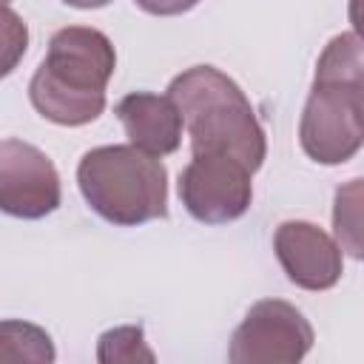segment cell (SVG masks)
Instances as JSON below:
<instances>
[{
    "mask_svg": "<svg viewBox=\"0 0 364 364\" xmlns=\"http://www.w3.org/2000/svg\"><path fill=\"white\" fill-rule=\"evenodd\" d=\"M313 327L304 313L284 299L256 301L230 336L233 364H296L313 347Z\"/></svg>",
    "mask_w": 364,
    "mask_h": 364,
    "instance_id": "obj_5",
    "label": "cell"
},
{
    "mask_svg": "<svg viewBox=\"0 0 364 364\" xmlns=\"http://www.w3.org/2000/svg\"><path fill=\"white\" fill-rule=\"evenodd\" d=\"M273 250L284 276L301 290H330L344 273L338 242L313 222L287 219L273 233Z\"/></svg>",
    "mask_w": 364,
    "mask_h": 364,
    "instance_id": "obj_8",
    "label": "cell"
},
{
    "mask_svg": "<svg viewBox=\"0 0 364 364\" xmlns=\"http://www.w3.org/2000/svg\"><path fill=\"white\" fill-rule=\"evenodd\" d=\"M301 151L318 165H344L364 142V80H313L301 119Z\"/></svg>",
    "mask_w": 364,
    "mask_h": 364,
    "instance_id": "obj_4",
    "label": "cell"
},
{
    "mask_svg": "<svg viewBox=\"0 0 364 364\" xmlns=\"http://www.w3.org/2000/svg\"><path fill=\"white\" fill-rule=\"evenodd\" d=\"M63 3H68V6H74V9H102V6H108L111 0H63Z\"/></svg>",
    "mask_w": 364,
    "mask_h": 364,
    "instance_id": "obj_15",
    "label": "cell"
},
{
    "mask_svg": "<svg viewBox=\"0 0 364 364\" xmlns=\"http://www.w3.org/2000/svg\"><path fill=\"white\" fill-rule=\"evenodd\" d=\"M168 97L182 114L193 154H228L250 171L267 156L264 128L245 91L213 65H193L176 74Z\"/></svg>",
    "mask_w": 364,
    "mask_h": 364,
    "instance_id": "obj_2",
    "label": "cell"
},
{
    "mask_svg": "<svg viewBox=\"0 0 364 364\" xmlns=\"http://www.w3.org/2000/svg\"><path fill=\"white\" fill-rule=\"evenodd\" d=\"M57 358L51 336L31 321L6 318L0 321V361H28V364H51Z\"/></svg>",
    "mask_w": 364,
    "mask_h": 364,
    "instance_id": "obj_10",
    "label": "cell"
},
{
    "mask_svg": "<svg viewBox=\"0 0 364 364\" xmlns=\"http://www.w3.org/2000/svg\"><path fill=\"white\" fill-rule=\"evenodd\" d=\"M250 168L228 154H193L179 173L185 210L205 225H228L247 213L253 202Z\"/></svg>",
    "mask_w": 364,
    "mask_h": 364,
    "instance_id": "obj_6",
    "label": "cell"
},
{
    "mask_svg": "<svg viewBox=\"0 0 364 364\" xmlns=\"http://www.w3.org/2000/svg\"><path fill=\"white\" fill-rule=\"evenodd\" d=\"M60 173L37 145L0 139V210L14 219H43L60 208Z\"/></svg>",
    "mask_w": 364,
    "mask_h": 364,
    "instance_id": "obj_7",
    "label": "cell"
},
{
    "mask_svg": "<svg viewBox=\"0 0 364 364\" xmlns=\"http://www.w3.org/2000/svg\"><path fill=\"white\" fill-rule=\"evenodd\" d=\"M26 51H28V26H26V20L14 9L0 6V80L9 77L20 65Z\"/></svg>",
    "mask_w": 364,
    "mask_h": 364,
    "instance_id": "obj_13",
    "label": "cell"
},
{
    "mask_svg": "<svg viewBox=\"0 0 364 364\" xmlns=\"http://www.w3.org/2000/svg\"><path fill=\"white\" fill-rule=\"evenodd\" d=\"M114 114L122 122L128 142L145 154L168 156L182 145V114L168 94L131 91L117 102Z\"/></svg>",
    "mask_w": 364,
    "mask_h": 364,
    "instance_id": "obj_9",
    "label": "cell"
},
{
    "mask_svg": "<svg viewBox=\"0 0 364 364\" xmlns=\"http://www.w3.org/2000/svg\"><path fill=\"white\" fill-rule=\"evenodd\" d=\"M142 11L156 14V17H173V14H185L191 11L199 0H134Z\"/></svg>",
    "mask_w": 364,
    "mask_h": 364,
    "instance_id": "obj_14",
    "label": "cell"
},
{
    "mask_svg": "<svg viewBox=\"0 0 364 364\" xmlns=\"http://www.w3.org/2000/svg\"><path fill=\"white\" fill-rule=\"evenodd\" d=\"M114 43L91 26H65L48 40V54L28 82L40 117L57 125H85L105 111V85L114 77Z\"/></svg>",
    "mask_w": 364,
    "mask_h": 364,
    "instance_id": "obj_1",
    "label": "cell"
},
{
    "mask_svg": "<svg viewBox=\"0 0 364 364\" xmlns=\"http://www.w3.org/2000/svg\"><path fill=\"white\" fill-rule=\"evenodd\" d=\"M358 202H361V179H353L350 185L336 191V208H333V228L336 236L344 242L341 250H350L355 259L361 256V242H358Z\"/></svg>",
    "mask_w": 364,
    "mask_h": 364,
    "instance_id": "obj_12",
    "label": "cell"
},
{
    "mask_svg": "<svg viewBox=\"0 0 364 364\" xmlns=\"http://www.w3.org/2000/svg\"><path fill=\"white\" fill-rule=\"evenodd\" d=\"M77 185L88 208L111 225L136 228L168 216V171L136 145H100L82 154Z\"/></svg>",
    "mask_w": 364,
    "mask_h": 364,
    "instance_id": "obj_3",
    "label": "cell"
},
{
    "mask_svg": "<svg viewBox=\"0 0 364 364\" xmlns=\"http://www.w3.org/2000/svg\"><path fill=\"white\" fill-rule=\"evenodd\" d=\"M154 350L145 344V333L139 324H125L105 330L97 344V361L102 364H134V361H154Z\"/></svg>",
    "mask_w": 364,
    "mask_h": 364,
    "instance_id": "obj_11",
    "label": "cell"
},
{
    "mask_svg": "<svg viewBox=\"0 0 364 364\" xmlns=\"http://www.w3.org/2000/svg\"><path fill=\"white\" fill-rule=\"evenodd\" d=\"M9 3H11V0H0V6H9Z\"/></svg>",
    "mask_w": 364,
    "mask_h": 364,
    "instance_id": "obj_16",
    "label": "cell"
}]
</instances>
